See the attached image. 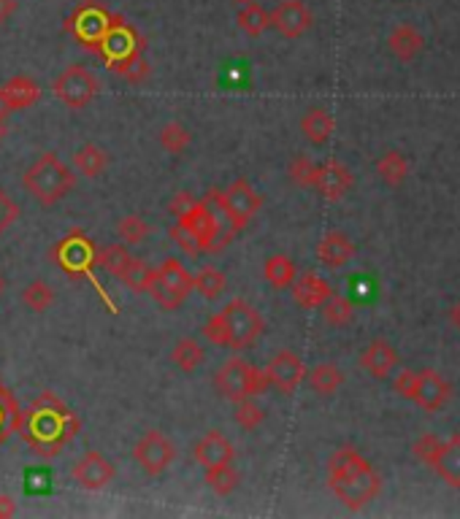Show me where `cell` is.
I'll return each mask as SVG.
<instances>
[{
	"instance_id": "obj_1",
	"label": "cell",
	"mask_w": 460,
	"mask_h": 519,
	"mask_svg": "<svg viewBox=\"0 0 460 519\" xmlns=\"http://www.w3.org/2000/svg\"><path fill=\"white\" fill-rule=\"evenodd\" d=\"M328 487L350 512H361L382 493V476L355 446H341L328 460Z\"/></svg>"
},
{
	"instance_id": "obj_2",
	"label": "cell",
	"mask_w": 460,
	"mask_h": 519,
	"mask_svg": "<svg viewBox=\"0 0 460 519\" xmlns=\"http://www.w3.org/2000/svg\"><path fill=\"white\" fill-rule=\"evenodd\" d=\"M77 184L74 171L55 154L47 151L41 154L22 176V187L41 203V206H55L60 203Z\"/></svg>"
},
{
	"instance_id": "obj_3",
	"label": "cell",
	"mask_w": 460,
	"mask_h": 519,
	"mask_svg": "<svg viewBox=\"0 0 460 519\" xmlns=\"http://www.w3.org/2000/svg\"><path fill=\"white\" fill-rule=\"evenodd\" d=\"M214 387L223 398L235 403L241 398L263 395L271 387V381L266 376V368H257V366L246 363L244 358H230L220 366V371L214 373Z\"/></svg>"
},
{
	"instance_id": "obj_4",
	"label": "cell",
	"mask_w": 460,
	"mask_h": 519,
	"mask_svg": "<svg viewBox=\"0 0 460 519\" xmlns=\"http://www.w3.org/2000/svg\"><path fill=\"white\" fill-rule=\"evenodd\" d=\"M190 293H193V276L187 274V268L176 257H165L160 268H154L152 287H150L154 303L165 311H173L187 300Z\"/></svg>"
},
{
	"instance_id": "obj_5",
	"label": "cell",
	"mask_w": 460,
	"mask_h": 519,
	"mask_svg": "<svg viewBox=\"0 0 460 519\" xmlns=\"http://www.w3.org/2000/svg\"><path fill=\"white\" fill-rule=\"evenodd\" d=\"M223 317H225V325H228V347L235 352H244L249 349L257 336L263 333L266 327V319L260 317V311L255 306H249L246 300L241 297H233L228 306L223 308Z\"/></svg>"
},
{
	"instance_id": "obj_6",
	"label": "cell",
	"mask_w": 460,
	"mask_h": 519,
	"mask_svg": "<svg viewBox=\"0 0 460 519\" xmlns=\"http://www.w3.org/2000/svg\"><path fill=\"white\" fill-rule=\"evenodd\" d=\"M52 92L68 109L81 111V109H87L95 100V95H98V78H95V74H89L84 66H68L63 74H58V78L52 81Z\"/></svg>"
},
{
	"instance_id": "obj_7",
	"label": "cell",
	"mask_w": 460,
	"mask_h": 519,
	"mask_svg": "<svg viewBox=\"0 0 460 519\" xmlns=\"http://www.w3.org/2000/svg\"><path fill=\"white\" fill-rule=\"evenodd\" d=\"M117 16H111L103 5H98L95 0H84L74 11V16L68 19L71 33L77 36L78 41L89 49V47H100L103 38L109 36L111 25Z\"/></svg>"
},
{
	"instance_id": "obj_8",
	"label": "cell",
	"mask_w": 460,
	"mask_h": 519,
	"mask_svg": "<svg viewBox=\"0 0 460 519\" xmlns=\"http://www.w3.org/2000/svg\"><path fill=\"white\" fill-rule=\"evenodd\" d=\"M220 206L228 214L233 233H238L241 227H246V224L252 223L255 214L263 209V198L255 192V187L246 179H235L228 190L220 195Z\"/></svg>"
},
{
	"instance_id": "obj_9",
	"label": "cell",
	"mask_w": 460,
	"mask_h": 519,
	"mask_svg": "<svg viewBox=\"0 0 460 519\" xmlns=\"http://www.w3.org/2000/svg\"><path fill=\"white\" fill-rule=\"evenodd\" d=\"M133 457L144 468L147 476H160L176 460V446L171 444V439L165 433L150 431L139 439V444L133 446Z\"/></svg>"
},
{
	"instance_id": "obj_10",
	"label": "cell",
	"mask_w": 460,
	"mask_h": 519,
	"mask_svg": "<svg viewBox=\"0 0 460 519\" xmlns=\"http://www.w3.org/2000/svg\"><path fill=\"white\" fill-rule=\"evenodd\" d=\"M179 227L195 241V246L201 249V252H212V249H217V235H220V220H217V214L209 209V203L206 201H198L184 217H179Z\"/></svg>"
},
{
	"instance_id": "obj_11",
	"label": "cell",
	"mask_w": 460,
	"mask_h": 519,
	"mask_svg": "<svg viewBox=\"0 0 460 519\" xmlns=\"http://www.w3.org/2000/svg\"><path fill=\"white\" fill-rule=\"evenodd\" d=\"M268 16H271V27L282 38H290V41L307 36L314 25V16L304 0H279L274 11H268Z\"/></svg>"
},
{
	"instance_id": "obj_12",
	"label": "cell",
	"mask_w": 460,
	"mask_h": 519,
	"mask_svg": "<svg viewBox=\"0 0 460 519\" xmlns=\"http://www.w3.org/2000/svg\"><path fill=\"white\" fill-rule=\"evenodd\" d=\"M453 398V384L436 371H414V387L409 400L417 403L425 411H439L450 403Z\"/></svg>"
},
{
	"instance_id": "obj_13",
	"label": "cell",
	"mask_w": 460,
	"mask_h": 519,
	"mask_svg": "<svg viewBox=\"0 0 460 519\" xmlns=\"http://www.w3.org/2000/svg\"><path fill=\"white\" fill-rule=\"evenodd\" d=\"M71 476L81 490H89V493H98L103 487H109L117 476V468L100 454V452H87L81 454L74 468H71Z\"/></svg>"
},
{
	"instance_id": "obj_14",
	"label": "cell",
	"mask_w": 460,
	"mask_h": 519,
	"mask_svg": "<svg viewBox=\"0 0 460 519\" xmlns=\"http://www.w3.org/2000/svg\"><path fill=\"white\" fill-rule=\"evenodd\" d=\"M266 376L271 381V387H277L279 392L290 395L301 387V381L307 379V366L304 360L290 352V349H282L279 355L271 358V363L266 366Z\"/></svg>"
},
{
	"instance_id": "obj_15",
	"label": "cell",
	"mask_w": 460,
	"mask_h": 519,
	"mask_svg": "<svg viewBox=\"0 0 460 519\" xmlns=\"http://www.w3.org/2000/svg\"><path fill=\"white\" fill-rule=\"evenodd\" d=\"M352 171L339 162V160H328L322 165H317V179H314V190L325 198V201H341L350 190H352Z\"/></svg>"
},
{
	"instance_id": "obj_16",
	"label": "cell",
	"mask_w": 460,
	"mask_h": 519,
	"mask_svg": "<svg viewBox=\"0 0 460 519\" xmlns=\"http://www.w3.org/2000/svg\"><path fill=\"white\" fill-rule=\"evenodd\" d=\"M352 257H355V244H352L350 235L341 233V230L325 233L322 241L317 244V260H319L325 268H344Z\"/></svg>"
},
{
	"instance_id": "obj_17",
	"label": "cell",
	"mask_w": 460,
	"mask_h": 519,
	"mask_svg": "<svg viewBox=\"0 0 460 519\" xmlns=\"http://www.w3.org/2000/svg\"><path fill=\"white\" fill-rule=\"evenodd\" d=\"M387 49L392 52V57H398L401 63H412L423 49H425V38L414 25H395L387 36Z\"/></svg>"
},
{
	"instance_id": "obj_18",
	"label": "cell",
	"mask_w": 460,
	"mask_h": 519,
	"mask_svg": "<svg viewBox=\"0 0 460 519\" xmlns=\"http://www.w3.org/2000/svg\"><path fill=\"white\" fill-rule=\"evenodd\" d=\"M436 471V476L453 487V490H460V433H455L453 439H442V446L434 457V462L428 465Z\"/></svg>"
},
{
	"instance_id": "obj_19",
	"label": "cell",
	"mask_w": 460,
	"mask_h": 519,
	"mask_svg": "<svg viewBox=\"0 0 460 519\" xmlns=\"http://www.w3.org/2000/svg\"><path fill=\"white\" fill-rule=\"evenodd\" d=\"M398 366V352L392 349L390 341L384 338H374L363 352H361V368L374 376V379H384L390 376V371Z\"/></svg>"
},
{
	"instance_id": "obj_20",
	"label": "cell",
	"mask_w": 460,
	"mask_h": 519,
	"mask_svg": "<svg viewBox=\"0 0 460 519\" xmlns=\"http://www.w3.org/2000/svg\"><path fill=\"white\" fill-rule=\"evenodd\" d=\"M193 457L198 465L204 468H212V465H223V462H233L235 457V449L230 444L228 439L217 431L206 433L198 444L193 446Z\"/></svg>"
},
{
	"instance_id": "obj_21",
	"label": "cell",
	"mask_w": 460,
	"mask_h": 519,
	"mask_svg": "<svg viewBox=\"0 0 460 519\" xmlns=\"http://www.w3.org/2000/svg\"><path fill=\"white\" fill-rule=\"evenodd\" d=\"M41 95V87L30 78V76H14L8 78L3 87H0V100L5 109L11 111H19V109H27L38 100Z\"/></svg>"
},
{
	"instance_id": "obj_22",
	"label": "cell",
	"mask_w": 460,
	"mask_h": 519,
	"mask_svg": "<svg viewBox=\"0 0 460 519\" xmlns=\"http://www.w3.org/2000/svg\"><path fill=\"white\" fill-rule=\"evenodd\" d=\"M290 290H293L296 303L304 306V308H317V306H322V303L330 297V293H333L330 285H328L319 274H314V271L298 274L296 282L290 285Z\"/></svg>"
},
{
	"instance_id": "obj_23",
	"label": "cell",
	"mask_w": 460,
	"mask_h": 519,
	"mask_svg": "<svg viewBox=\"0 0 460 519\" xmlns=\"http://www.w3.org/2000/svg\"><path fill=\"white\" fill-rule=\"evenodd\" d=\"M333 128H336V122L330 117V111H325V109H308L301 117V133L314 147H325L333 136Z\"/></svg>"
},
{
	"instance_id": "obj_24",
	"label": "cell",
	"mask_w": 460,
	"mask_h": 519,
	"mask_svg": "<svg viewBox=\"0 0 460 519\" xmlns=\"http://www.w3.org/2000/svg\"><path fill=\"white\" fill-rule=\"evenodd\" d=\"M131 293H136V296H144V293H150V287H152V279H154V268L147 263V260H141V257H133L131 254V260L125 263V268L120 271V276H117Z\"/></svg>"
},
{
	"instance_id": "obj_25",
	"label": "cell",
	"mask_w": 460,
	"mask_h": 519,
	"mask_svg": "<svg viewBox=\"0 0 460 519\" xmlns=\"http://www.w3.org/2000/svg\"><path fill=\"white\" fill-rule=\"evenodd\" d=\"M298 276V268L293 263V257L288 254H271L263 263V279L274 287V290H288Z\"/></svg>"
},
{
	"instance_id": "obj_26",
	"label": "cell",
	"mask_w": 460,
	"mask_h": 519,
	"mask_svg": "<svg viewBox=\"0 0 460 519\" xmlns=\"http://www.w3.org/2000/svg\"><path fill=\"white\" fill-rule=\"evenodd\" d=\"M171 360L179 371L193 373L206 363V349L195 338H179L171 349Z\"/></svg>"
},
{
	"instance_id": "obj_27",
	"label": "cell",
	"mask_w": 460,
	"mask_h": 519,
	"mask_svg": "<svg viewBox=\"0 0 460 519\" xmlns=\"http://www.w3.org/2000/svg\"><path fill=\"white\" fill-rule=\"evenodd\" d=\"M106 165H109V154H106V149L98 147V144H84L74 154V168L84 179H98L106 171Z\"/></svg>"
},
{
	"instance_id": "obj_28",
	"label": "cell",
	"mask_w": 460,
	"mask_h": 519,
	"mask_svg": "<svg viewBox=\"0 0 460 519\" xmlns=\"http://www.w3.org/2000/svg\"><path fill=\"white\" fill-rule=\"evenodd\" d=\"M235 25L249 38H260L271 27V16H268V11L260 3H249V5H241V11L235 16Z\"/></svg>"
},
{
	"instance_id": "obj_29",
	"label": "cell",
	"mask_w": 460,
	"mask_h": 519,
	"mask_svg": "<svg viewBox=\"0 0 460 519\" xmlns=\"http://www.w3.org/2000/svg\"><path fill=\"white\" fill-rule=\"evenodd\" d=\"M307 381L317 395H333L344 384V373L333 363H319L307 373Z\"/></svg>"
},
{
	"instance_id": "obj_30",
	"label": "cell",
	"mask_w": 460,
	"mask_h": 519,
	"mask_svg": "<svg viewBox=\"0 0 460 519\" xmlns=\"http://www.w3.org/2000/svg\"><path fill=\"white\" fill-rule=\"evenodd\" d=\"M377 173H380V179H382L384 184H390V187H398V184H403L406 182V176H409V162H406V157L401 154V151H384L382 157L377 160Z\"/></svg>"
},
{
	"instance_id": "obj_31",
	"label": "cell",
	"mask_w": 460,
	"mask_h": 519,
	"mask_svg": "<svg viewBox=\"0 0 460 519\" xmlns=\"http://www.w3.org/2000/svg\"><path fill=\"white\" fill-rule=\"evenodd\" d=\"M225 287H228V276L220 268L206 265L193 276V290H198V296H204L206 300H217L225 293Z\"/></svg>"
},
{
	"instance_id": "obj_32",
	"label": "cell",
	"mask_w": 460,
	"mask_h": 519,
	"mask_svg": "<svg viewBox=\"0 0 460 519\" xmlns=\"http://www.w3.org/2000/svg\"><path fill=\"white\" fill-rule=\"evenodd\" d=\"M204 471H206V484H209L212 493L220 495V498H228L230 493L238 487V471L233 468V462L212 465V468H204Z\"/></svg>"
},
{
	"instance_id": "obj_33",
	"label": "cell",
	"mask_w": 460,
	"mask_h": 519,
	"mask_svg": "<svg viewBox=\"0 0 460 519\" xmlns=\"http://www.w3.org/2000/svg\"><path fill=\"white\" fill-rule=\"evenodd\" d=\"M319 308H322V319H325L328 325H333V327H344V325H350L352 317H355L352 300L344 296H336V293H330V297H328Z\"/></svg>"
},
{
	"instance_id": "obj_34",
	"label": "cell",
	"mask_w": 460,
	"mask_h": 519,
	"mask_svg": "<svg viewBox=\"0 0 460 519\" xmlns=\"http://www.w3.org/2000/svg\"><path fill=\"white\" fill-rule=\"evenodd\" d=\"M92 260L98 263L100 271H106V274H111V276H120V271H122L125 263L131 260V252H128L125 244H106V246H100V249L95 252Z\"/></svg>"
},
{
	"instance_id": "obj_35",
	"label": "cell",
	"mask_w": 460,
	"mask_h": 519,
	"mask_svg": "<svg viewBox=\"0 0 460 519\" xmlns=\"http://www.w3.org/2000/svg\"><path fill=\"white\" fill-rule=\"evenodd\" d=\"M157 141H160V147L165 149L168 154H182V151H187V147H190L193 133L182 122H168V125L160 128Z\"/></svg>"
},
{
	"instance_id": "obj_36",
	"label": "cell",
	"mask_w": 460,
	"mask_h": 519,
	"mask_svg": "<svg viewBox=\"0 0 460 519\" xmlns=\"http://www.w3.org/2000/svg\"><path fill=\"white\" fill-rule=\"evenodd\" d=\"M233 420L241 431H257L266 422V411L255 398H241V400H235Z\"/></svg>"
},
{
	"instance_id": "obj_37",
	"label": "cell",
	"mask_w": 460,
	"mask_h": 519,
	"mask_svg": "<svg viewBox=\"0 0 460 519\" xmlns=\"http://www.w3.org/2000/svg\"><path fill=\"white\" fill-rule=\"evenodd\" d=\"M22 303H25L30 311L41 314V311L52 308V303H55V293H52V287H49L47 282L36 279V282H30V285L22 290Z\"/></svg>"
},
{
	"instance_id": "obj_38",
	"label": "cell",
	"mask_w": 460,
	"mask_h": 519,
	"mask_svg": "<svg viewBox=\"0 0 460 519\" xmlns=\"http://www.w3.org/2000/svg\"><path fill=\"white\" fill-rule=\"evenodd\" d=\"M288 176L296 187H314V179H317V162L307 157V154H296L288 165Z\"/></svg>"
},
{
	"instance_id": "obj_39",
	"label": "cell",
	"mask_w": 460,
	"mask_h": 519,
	"mask_svg": "<svg viewBox=\"0 0 460 519\" xmlns=\"http://www.w3.org/2000/svg\"><path fill=\"white\" fill-rule=\"evenodd\" d=\"M117 233H120V238L125 241V244H144L147 238H150V224L144 217H139V214H128V217H122L120 224H117Z\"/></svg>"
},
{
	"instance_id": "obj_40",
	"label": "cell",
	"mask_w": 460,
	"mask_h": 519,
	"mask_svg": "<svg viewBox=\"0 0 460 519\" xmlns=\"http://www.w3.org/2000/svg\"><path fill=\"white\" fill-rule=\"evenodd\" d=\"M201 333H204V338H206L212 347H228V341H230L228 325H225V317H223V311L212 314V317L204 322Z\"/></svg>"
},
{
	"instance_id": "obj_41",
	"label": "cell",
	"mask_w": 460,
	"mask_h": 519,
	"mask_svg": "<svg viewBox=\"0 0 460 519\" xmlns=\"http://www.w3.org/2000/svg\"><path fill=\"white\" fill-rule=\"evenodd\" d=\"M439 446H442V439H439L436 433H425V436H420V439L412 444V454H414L420 462L431 465L434 457H436V452H439Z\"/></svg>"
},
{
	"instance_id": "obj_42",
	"label": "cell",
	"mask_w": 460,
	"mask_h": 519,
	"mask_svg": "<svg viewBox=\"0 0 460 519\" xmlns=\"http://www.w3.org/2000/svg\"><path fill=\"white\" fill-rule=\"evenodd\" d=\"M198 201H195V195L193 192H187V190H182V192H173L171 195V201H168V214L171 217H184L193 206H195Z\"/></svg>"
},
{
	"instance_id": "obj_43",
	"label": "cell",
	"mask_w": 460,
	"mask_h": 519,
	"mask_svg": "<svg viewBox=\"0 0 460 519\" xmlns=\"http://www.w3.org/2000/svg\"><path fill=\"white\" fill-rule=\"evenodd\" d=\"M16 214H19V209L14 206V201L5 192H0V233L5 227H11V223L16 220Z\"/></svg>"
},
{
	"instance_id": "obj_44",
	"label": "cell",
	"mask_w": 460,
	"mask_h": 519,
	"mask_svg": "<svg viewBox=\"0 0 460 519\" xmlns=\"http://www.w3.org/2000/svg\"><path fill=\"white\" fill-rule=\"evenodd\" d=\"M412 387H414V371H401L395 376V381H392V389H395L401 398H406V400H409V395H412Z\"/></svg>"
},
{
	"instance_id": "obj_45",
	"label": "cell",
	"mask_w": 460,
	"mask_h": 519,
	"mask_svg": "<svg viewBox=\"0 0 460 519\" xmlns=\"http://www.w3.org/2000/svg\"><path fill=\"white\" fill-rule=\"evenodd\" d=\"M171 238H173V241H176L184 252H190V254H198V252H201V249L195 246V241H193V238H190V235H187L179 224H176V227H171Z\"/></svg>"
},
{
	"instance_id": "obj_46",
	"label": "cell",
	"mask_w": 460,
	"mask_h": 519,
	"mask_svg": "<svg viewBox=\"0 0 460 519\" xmlns=\"http://www.w3.org/2000/svg\"><path fill=\"white\" fill-rule=\"evenodd\" d=\"M16 514V506L8 495H0V519H11Z\"/></svg>"
},
{
	"instance_id": "obj_47",
	"label": "cell",
	"mask_w": 460,
	"mask_h": 519,
	"mask_svg": "<svg viewBox=\"0 0 460 519\" xmlns=\"http://www.w3.org/2000/svg\"><path fill=\"white\" fill-rule=\"evenodd\" d=\"M16 11V0H0V25L8 22Z\"/></svg>"
},
{
	"instance_id": "obj_48",
	"label": "cell",
	"mask_w": 460,
	"mask_h": 519,
	"mask_svg": "<svg viewBox=\"0 0 460 519\" xmlns=\"http://www.w3.org/2000/svg\"><path fill=\"white\" fill-rule=\"evenodd\" d=\"M447 317H450L453 327H458V330H460V300H458V303H455V306H453V308H450V314H447Z\"/></svg>"
},
{
	"instance_id": "obj_49",
	"label": "cell",
	"mask_w": 460,
	"mask_h": 519,
	"mask_svg": "<svg viewBox=\"0 0 460 519\" xmlns=\"http://www.w3.org/2000/svg\"><path fill=\"white\" fill-rule=\"evenodd\" d=\"M230 3H235L241 8V5H249V3H257V0H230Z\"/></svg>"
},
{
	"instance_id": "obj_50",
	"label": "cell",
	"mask_w": 460,
	"mask_h": 519,
	"mask_svg": "<svg viewBox=\"0 0 460 519\" xmlns=\"http://www.w3.org/2000/svg\"><path fill=\"white\" fill-rule=\"evenodd\" d=\"M3 293H5V276L0 274V297H3Z\"/></svg>"
}]
</instances>
